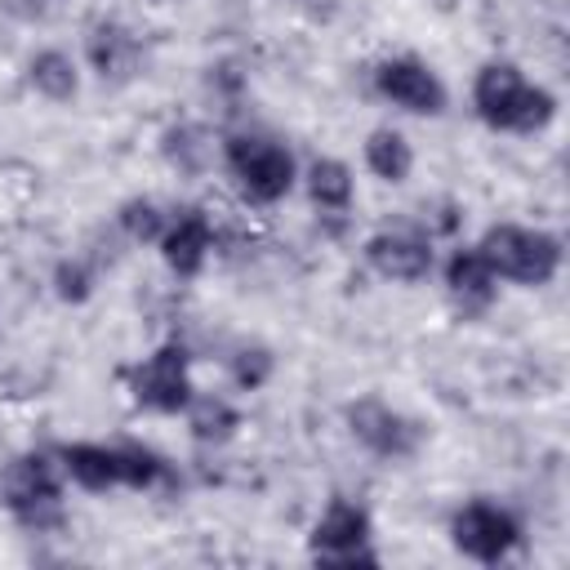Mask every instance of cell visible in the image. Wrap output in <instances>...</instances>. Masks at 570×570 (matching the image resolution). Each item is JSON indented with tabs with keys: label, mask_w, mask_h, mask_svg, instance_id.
<instances>
[{
	"label": "cell",
	"mask_w": 570,
	"mask_h": 570,
	"mask_svg": "<svg viewBox=\"0 0 570 570\" xmlns=\"http://www.w3.org/2000/svg\"><path fill=\"white\" fill-rule=\"evenodd\" d=\"M476 111L494 125V129H543L557 111L552 94L548 89H534L525 85V76L508 62H490L481 76H476Z\"/></svg>",
	"instance_id": "obj_1"
},
{
	"label": "cell",
	"mask_w": 570,
	"mask_h": 570,
	"mask_svg": "<svg viewBox=\"0 0 570 570\" xmlns=\"http://www.w3.org/2000/svg\"><path fill=\"white\" fill-rule=\"evenodd\" d=\"M481 258L490 263V272L512 276L521 285H543L557 276L561 267V245L548 232H525L512 223H499L485 232L481 240Z\"/></svg>",
	"instance_id": "obj_2"
},
{
	"label": "cell",
	"mask_w": 570,
	"mask_h": 570,
	"mask_svg": "<svg viewBox=\"0 0 570 570\" xmlns=\"http://www.w3.org/2000/svg\"><path fill=\"white\" fill-rule=\"evenodd\" d=\"M227 160H232V169L240 178V191L249 200H281L289 191V183H294V160L276 142L232 138L227 142Z\"/></svg>",
	"instance_id": "obj_3"
},
{
	"label": "cell",
	"mask_w": 570,
	"mask_h": 570,
	"mask_svg": "<svg viewBox=\"0 0 570 570\" xmlns=\"http://www.w3.org/2000/svg\"><path fill=\"white\" fill-rule=\"evenodd\" d=\"M4 503L27 521V525H53L62 517L58 508V472L49 459H22L13 472H9V485H4Z\"/></svg>",
	"instance_id": "obj_4"
},
{
	"label": "cell",
	"mask_w": 570,
	"mask_h": 570,
	"mask_svg": "<svg viewBox=\"0 0 570 570\" xmlns=\"http://www.w3.org/2000/svg\"><path fill=\"white\" fill-rule=\"evenodd\" d=\"M365 534H370V517L356 503H343V499L330 503V512L316 521V534H312L316 561H330V566L374 561V552L365 548Z\"/></svg>",
	"instance_id": "obj_5"
},
{
	"label": "cell",
	"mask_w": 570,
	"mask_h": 570,
	"mask_svg": "<svg viewBox=\"0 0 570 570\" xmlns=\"http://www.w3.org/2000/svg\"><path fill=\"white\" fill-rule=\"evenodd\" d=\"M134 396L151 410H183L191 401V383H187V352L183 347H160L156 356H147V365L134 370Z\"/></svg>",
	"instance_id": "obj_6"
},
{
	"label": "cell",
	"mask_w": 570,
	"mask_h": 570,
	"mask_svg": "<svg viewBox=\"0 0 570 570\" xmlns=\"http://www.w3.org/2000/svg\"><path fill=\"white\" fill-rule=\"evenodd\" d=\"M454 543L476 561H499L517 543V521L490 503H472L454 517Z\"/></svg>",
	"instance_id": "obj_7"
},
{
	"label": "cell",
	"mask_w": 570,
	"mask_h": 570,
	"mask_svg": "<svg viewBox=\"0 0 570 570\" xmlns=\"http://www.w3.org/2000/svg\"><path fill=\"white\" fill-rule=\"evenodd\" d=\"M379 89H383L396 107L419 111V116H436V111L445 107L441 80H436L423 62H414V58H392V62H383V67H379Z\"/></svg>",
	"instance_id": "obj_8"
},
{
	"label": "cell",
	"mask_w": 570,
	"mask_h": 570,
	"mask_svg": "<svg viewBox=\"0 0 570 570\" xmlns=\"http://www.w3.org/2000/svg\"><path fill=\"white\" fill-rule=\"evenodd\" d=\"M347 423H352V432H356L370 450H379V454H410V450L419 445V428H414L410 419H401L396 410L379 405V401L352 405V410H347Z\"/></svg>",
	"instance_id": "obj_9"
},
{
	"label": "cell",
	"mask_w": 570,
	"mask_h": 570,
	"mask_svg": "<svg viewBox=\"0 0 570 570\" xmlns=\"http://www.w3.org/2000/svg\"><path fill=\"white\" fill-rule=\"evenodd\" d=\"M365 254H370V263H374L383 276H392V281H419V276H428V267H432V249H428L419 236H405V232H379V236L365 245Z\"/></svg>",
	"instance_id": "obj_10"
},
{
	"label": "cell",
	"mask_w": 570,
	"mask_h": 570,
	"mask_svg": "<svg viewBox=\"0 0 570 570\" xmlns=\"http://www.w3.org/2000/svg\"><path fill=\"white\" fill-rule=\"evenodd\" d=\"M89 58H94V67H98L102 80H125L138 67V45H134V36L125 27L98 22L89 31Z\"/></svg>",
	"instance_id": "obj_11"
},
{
	"label": "cell",
	"mask_w": 570,
	"mask_h": 570,
	"mask_svg": "<svg viewBox=\"0 0 570 570\" xmlns=\"http://www.w3.org/2000/svg\"><path fill=\"white\" fill-rule=\"evenodd\" d=\"M160 249H165V263L183 276H191L200 263H205V249H209V223L200 214H187L178 218L165 236H160Z\"/></svg>",
	"instance_id": "obj_12"
},
{
	"label": "cell",
	"mask_w": 570,
	"mask_h": 570,
	"mask_svg": "<svg viewBox=\"0 0 570 570\" xmlns=\"http://www.w3.org/2000/svg\"><path fill=\"white\" fill-rule=\"evenodd\" d=\"M67 472L85 485V490H107V485H120V450H107V445H71L62 454Z\"/></svg>",
	"instance_id": "obj_13"
},
{
	"label": "cell",
	"mask_w": 570,
	"mask_h": 570,
	"mask_svg": "<svg viewBox=\"0 0 570 570\" xmlns=\"http://www.w3.org/2000/svg\"><path fill=\"white\" fill-rule=\"evenodd\" d=\"M445 281H450V289H454V298H463V303H485V298L494 294V272H490V263L481 258V249H459V254L450 258Z\"/></svg>",
	"instance_id": "obj_14"
},
{
	"label": "cell",
	"mask_w": 570,
	"mask_h": 570,
	"mask_svg": "<svg viewBox=\"0 0 570 570\" xmlns=\"http://www.w3.org/2000/svg\"><path fill=\"white\" fill-rule=\"evenodd\" d=\"M365 160H370V169H374L379 178L401 183V178L410 174V165H414V151H410V142H405L401 134L379 129V134H370V142H365Z\"/></svg>",
	"instance_id": "obj_15"
},
{
	"label": "cell",
	"mask_w": 570,
	"mask_h": 570,
	"mask_svg": "<svg viewBox=\"0 0 570 570\" xmlns=\"http://www.w3.org/2000/svg\"><path fill=\"white\" fill-rule=\"evenodd\" d=\"M31 85L45 94V98H71L76 94V67H71V58L67 53H58V49H45V53H36L31 58Z\"/></svg>",
	"instance_id": "obj_16"
},
{
	"label": "cell",
	"mask_w": 570,
	"mask_h": 570,
	"mask_svg": "<svg viewBox=\"0 0 570 570\" xmlns=\"http://www.w3.org/2000/svg\"><path fill=\"white\" fill-rule=\"evenodd\" d=\"M307 187H312V200L325 209H343L352 200V174L338 160H316L307 174Z\"/></svg>",
	"instance_id": "obj_17"
},
{
	"label": "cell",
	"mask_w": 570,
	"mask_h": 570,
	"mask_svg": "<svg viewBox=\"0 0 570 570\" xmlns=\"http://www.w3.org/2000/svg\"><path fill=\"white\" fill-rule=\"evenodd\" d=\"M236 423H240V419H236V410H232L227 401L205 396V401L191 405V432H196L200 441H223V436H232Z\"/></svg>",
	"instance_id": "obj_18"
},
{
	"label": "cell",
	"mask_w": 570,
	"mask_h": 570,
	"mask_svg": "<svg viewBox=\"0 0 570 570\" xmlns=\"http://www.w3.org/2000/svg\"><path fill=\"white\" fill-rule=\"evenodd\" d=\"M160 476V459L156 454H147V450H138V445H125L120 450V481L125 485H151Z\"/></svg>",
	"instance_id": "obj_19"
},
{
	"label": "cell",
	"mask_w": 570,
	"mask_h": 570,
	"mask_svg": "<svg viewBox=\"0 0 570 570\" xmlns=\"http://www.w3.org/2000/svg\"><path fill=\"white\" fill-rule=\"evenodd\" d=\"M232 370H236V383H240V387H258V383L272 374V356H267L263 347H245Z\"/></svg>",
	"instance_id": "obj_20"
},
{
	"label": "cell",
	"mask_w": 570,
	"mask_h": 570,
	"mask_svg": "<svg viewBox=\"0 0 570 570\" xmlns=\"http://www.w3.org/2000/svg\"><path fill=\"white\" fill-rule=\"evenodd\" d=\"M120 223H125V227H129V236H138V240H151V236L160 232V214H156V205H147V200L125 205Z\"/></svg>",
	"instance_id": "obj_21"
},
{
	"label": "cell",
	"mask_w": 570,
	"mask_h": 570,
	"mask_svg": "<svg viewBox=\"0 0 570 570\" xmlns=\"http://www.w3.org/2000/svg\"><path fill=\"white\" fill-rule=\"evenodd\" d=\"M58 294L80 303V298L89 294V272H85L80 263H62V267H58Z\"/></svg>",
	"instance_id": "obj_22"
}]
</instances>
